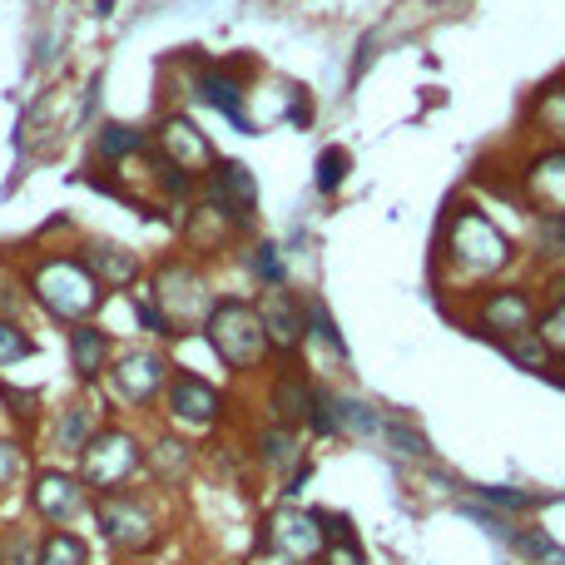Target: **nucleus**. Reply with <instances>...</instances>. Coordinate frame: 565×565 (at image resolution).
<instances>
[{
  "label": "nucleus",
  "instance_id": "nucleus-1",
  "mask_svg": "<svg viewBox=\"0 0 565 565\" xmlns=\"http://www.w3.org/2000/svg\"><path fill=\"white\" fill-rule=\"evenodd\" d=\"M521 264V244L477 204V199H451L441 209L437 248H431V282L437 292H471L491 288Z\"/></svg>",
  "mask_w": 565,
  "mask_h": 565
},
{
  "label": "nucleus",
  "instance_id": "nucleus-2",
  "mask_svg": "<svg viewBox=\"0 0 565 565\" xmlns=\"http://www.w3.org/2000/svg\"><path fill=\"white\" fill-rule=\"evenodd\" d=\"M204 338L214 348V358L224 362L228 372H254L268 362V332H264V318L248 298H218L214 312L204 318Z\"/></svg>",
  "mask_w": 565,
  "mask_h": 565
},
{
  "label": "nucleus",
  "instance_id": "nucleus-3",
  "mask_svg": "<svg viewBox=\"0 0 565 565\" xmlns=\"http://www.w3.org/2000/svg\"><path fill=\"white\" fill-rule=\"evenodd\" d=\"M536 318H541V298L531 282H491V288L467 298L471 338H487V342H497V348L521 338V332H531Z\"/></svg>",
  "mask_w": 565,
  "mask_h": 565
},
{
  "label": "nucleus",
  "instance_id": "nucleus-4",
  "mask_svg": "<svg viewBox=\"0 0 565 565\" xmlns=\"http://www.w3.org/2000/svg\"><path fill=\"white\" fill-rule=\"evenodd\" d=\"M35 298L50 318L60 322H85L89 312H99L105 302V282L89 274L79 258H50V264L35 268Z\"/></svg>",
  "mask_w": 565,
  "mask_h": 565
},
{
  "label": "nucleus",
  "instance_id": "nucleus-5",
  "mask_svg": "<svg viewBox=\"0 0 565 565\" xmlns=\"http://www.w3.org/2000/svg\"><path fill=\"white\" fill-rule=\"evenodd\" d=\"M154 308L164 312L169 332L174 338H184L189 328H204V318L214 312V292H209V278L199 274L194 264H184V258H169V264H159L154 274Z\"/></svg>",
  "mask_w": 565,
  "mask_h": 565
},
{
  "label": "nucleus",
  "instance_id": "nucleus-6",
  "mask_svg": "<svg viewBox=\"0 0 565 565\" xmlns=\"http://www.w3.org/2000/svg\"><path fill=\"white\" fill-rule=\"evenodd\" d=\"M254 551L264 556V551H274L288 565H312L328 551V531H322V511H308V507H292V501H282L274 516L258 526V541Z\"/></svg>",
  "mask_w": 565,
  "mask_h": 565
},
{
  "label": "nucleus",
  "instance_id": "nucleus-7",
  "mask_svg": "<svg viewBox=\"0 0 565 565\" xmlns=\"http://www.w3.org/2000/svg\"><path fill=\"white\" fill-rule=\"evenodd\" d=\"M145 471V447L135 441V431L125 427H99L95 441L79 451V481L95 491H125V481Z\"/></svg>",
  "mask_w": 565,
  "mask_h": 565
},
{
  "label": "nucleus",
  "instance_id": "nucleus-8",
  "mask_svg": "<svg viewBox=\"0 0 565 565\" xmlns=\"http://www.w3.org/2000/svg\"><path fill=\"white\" fill-rule=\"evenodd\" d=\"M95 516H99L105 541L119 556H145V551L159 546V521H154V511H149V501L135 497V491H109V497H99Z\"/></svg>",
  "mask_w": 565,
  "mask_h": 565
},
{
  "label": "nucleus",
  "instance_id": "nucleus-9",
  "mask_svg": "<svg viewBox=\"0 0 565 565\" xmlns=\"http://www.w3.org/2000/svg\"><path fill=\"white\" fill-rule=\"evenodd\" d=\"M521 209L526 214H565V145H536L516 164Z\"/></svg>",
  "mask_w": 565,
  "mask_h": 565
},
{
  "label": "nucleus",
  "instance_id": "nucleus-10",
  "mask_svg": "<svg viewBox=\"0 0 565 565\" xmlns=\"http://www.w3.org/2000/svg\"><path fill=\"white\" fill-rule=\"evenodd\" d=\"M258 318H264V332H268V348L278 352L282 362H292L302 348H308V302L282 282V288H264L254 298Z\"/></svg>",
  "mask_w": 565,
  "mask_h": 565
},
{
  "label": "nucleus",
  "instance_id": "nucleus-11",
  "mask_svg": "<svg viewBox=\"0 0 565 565\" xmlns=\"http://www.w3.org/2000/svg\"><path fill=\"white\" fill-rule=\"evenodd\" d=\"M159 159H169L174 169H184V174H209V169L218 164L214 145H209V135L194 125L189 115H164L159 119Z\"/></svg>",
  "mask_w": 565,
  "mask_h": 565
},
{
  "label": "nucleus",
  "instance_id": "nucleus-12",
  "mask_svg": "<svg viewBox=\"0 0 565 565\" xmlns=\"http://www.w3.org/2000/svg\"><path fill=\"white\" fill-rule=\"evenodd\" d=\"M164 402H169V417L194 431L214 427V422L224 417V392H218L214 382H204L199 372H174L164 387Z\"/></svg>",
  "mask_w": 565,
  "mask_h": 565
},
{
  "label": "nucleus",
  "instance_id": "nucleus-13",
  "mask_svg": "<svg viewBox=\"0 0 565 565\" xmlns=\"http://www.w3.org/2000/svg\"><path fill=\"white\" fill-rule=\"evenodd\" d=\"M312 407H318V382H312L298 362H282L274 372V387H268V412H274V422L302 431L312 422Z\"/></svg>",
  "mask_w": 565,
  "mask_h": 565
},
{
  "label": "nucleus",
  "instance_id": "nucleus-14",
  "mask_svg": "<svg viewBox=\"0 0 565 565\" xmlns=\"http://www.w3.org/2000/svg\"><path fill=\"white\" fill-rule=\"evenodd\" d=\"M109 377H115V392L125 407H149L169 387V362L159 352H125Z\"/></svg>",
  "mask_w": 565,
  "mask_h": 565
},
{
  "label": "nucleus",
  "instance_id": "nucleus-15",
  "mask_svg": "<svg viewBox=\"0 0 565 565\" xmlns=\"http://www.w3.org/2000/svg\"><path fill=\"white\" fill-rule=\"evenodd\" d=\"M30 507H35L40 521L65 526L70 516H79V511H85V481L70 477V471H40L35 487H30Z\"/></svg>",
  "mask_w": 565,
  "mask_h": 565
},
{
  "label": "nucleus",
  "instance_id": "nucleus-16",
  "mask_svg": "<svg viewBox=\"0 0 565 565\" xmlns=\"http://www.w3.org/2000/svg\"><path fill=\"white\" fill-rule=\"evenodd\" d=\"M521 125H526L541 145H565V70L531 89L526 109H521Z\"/></svg>",
  "mask_w": 565,
  "mask_h": 565
},
{
  "label": "nucleus",
  "instance_id": "nucleus-17",
  "mask_svg": "<svg viewBox=\"0 0 565 565\" xmlns=\"http://www.w3.org/2000/svg\"><path fill=\"white\" fill-rule=\"evenodd\" d=\"M194 95L204 99L209 109H218L224 119H234L244 135H254V119L244 115V75H238V70L204 65V70H199V79H194Z\"/></svg>",
  "mask_w": 565,
  "mask_h": 565
},
{
  "label": "nucleus",
  "instance_id": "nucleus-18",
  "mask_svg": "<svg viewBox=\"0 0 565 565\" xmlns=\"http://www.w3.org/2000/svg\"><path fill=\"white\" fill-rule=\"evenodd\" d=\"M209 189H214V204H224L234 218L254 224L258 184H254V174H248V164H238V159H218V164L209 169Z\"/></svg>",
  "mask_w": 565,
  "mask_h": 565
},
{
  "label": "nucleus",
  "instance_id": "nucleus-19",
  "mask_svg": "<svg viewBox=\"0 0 565 565\" xmlns=\"http://www.w3.org/2000/svg\"><path fill=\"white\" fill-rule=\"evenodd\" d=\"M244 218H234L224 204H199L194 214H189V224H184V238H189V248H199V254H218L224 244H234L238 234H244Z\"/></svg>",
  "mask_w": 565,
  "mask_h": 565
},
{
  "label": "nucleus",
  "instance_id": "nucleus-20",
  "mask_svg": "<svg viewBox=\"0 0 565 565\" xmlns=\"http://www.w3.org/2000/svg\"><path fill=\"white\" fill-rule=\"evenodd\" d=\"M254 461H258V471H268V477H292V471L308 461L302 457V437L292 427L268 422V427L254 437Z\"/></svg>",
  "mask_w": 565,
  "mask_h": 565
},
{
  "label": "nucleus",
  "instance_id": "nucleus-21",
  "mask_svg": "<svg viewBox=\"0 0 565 565\" xmlns=\"http://www.w3.org/2000/svg\"><path fill=\"white\" fill-rule=\"evenodd\" d=\"M85 268L105 282V288H135L139 282V254H129V248H119V244H89Z\"/></svg>",
  "mask_w": 565,
  "mask_h": 565
},
{
  "label": "nucleus",
  "instance_id": "nucleus-22",
  "mask_svg": "<svg viewBox=\"0 0 565 565\" xmlns=\"http://www.w3.org/2000/svg\"><path fill=\"white\" fill-rule=\"evenodd\" d=\"M70 367H75L79 382H95L109 367V332H99L95 322L70 328Z\"/></svg>",
  "mask_w": 565,
  "mask_h": 565
},
{
  "label": "nucleus",
  "instance_id": "nucleus-23",
  "mask_svg": "<svg viewBox=\"0 0 565 565\" xmlns=\"http://www.w3.org/2000/svg\"><path fill=\"white\" fill-rule=\"evenodd\" d=\"M145 467L154 471V481H164V487H174V481H184L189 471H194V447L179 437H159L154 447L145 451Z\"/></svg>",
  "mask_w": 565,
  "mask_h": 565
},
{
  "label": "nucleus",
  "instance_id": "nucleus-24",
  "mask_svg": "<svg viewBox=\"0 0 565 565\" xmlns=\"http://www.w3.org/2000/svg\"><path fill=\"white\" fill-rule=\"evenodd\" d=\"M95 431H99V407L95 402H75V407H65L55 422V447L79 457V451L95 441Z\"/></svg>",
  "mask_w": 565,
  "mask_h": 565
},
{
  "label": "nucleus",
  "instance_id": "nucleus-25",
  "mask_svg": "<svg viewBox=\"0 0 565 565\" xmlns=\"http://www.w3.org/2000/svg\"><path fill=\"white\" fill-rule=\"evenodd\" d=\"M501 352H507V362H516L521 372H531V377H556L561 372L556 352L546 348V338H541L536 328L521 332V338H511V342H501Z\"/></svg>",
  "mask_w": 565,
  "mask_h": 565
},
{
  "label": "nucleus",
  "instance_id": "nucleus-26",
  "mask_svg": "<svg viewBox=\"0 0 565 565\" xmlns=\"http://www.w3.org/2000/svg\"><path fill=\"white\" fill-rule=\"evenodd\" d=\"M536 332L546 338V348L556 352V362H565V278H551V298L541 302Z\"/></svg>",
  "mask_w": 565,
  "mask_h": 565
},
{
  "label": "nucleus",
  "instance_id": "nucleus-27",
  "mask_svg": "<svg viewBox=\"0 0 565 565\" xmlns=\"http://www.w3.org/2000/svg\"><path fill=\"white\" fill-rule=\"evenodd\" d=\"M145 149H149V135L135 125H105L95 135V154L109 159V164H119V159H129V154H145Z\"/></svg>",
  "mask_w": 565,
  "mask_h": 565
},
{
  "label": "nucleus",
  "instance_id": "nucleus-28",
  "mask_svg": "<svg viewBox=\"0 0 565 565\" xmlns=\"http://www.w3.org/2000/svg\"><path fill=\"white\" fill-rule=\"evenodd\" d=\"M531 254L541 264H561L565 258V214H531Z\"/></svg>",
  "mask_w": 565,
  "mask_h": 565
},
{
  "label": "nucleus",
  "instance_id": "nucleus-29",
  "mask_svg": "<svg viewBox=\"0 0 565 565\" xmlns=\"http://www.w3.org/2000/svg\"><path fill=\"white\" fill-rule=\"evenodd\" d=\"M477 501L491 507L497 516H507V521L531 516V511L541 507V497H531V491H521V487H477Z\"/></svg>",
  "mask_w": 565,
  "mask_h": 565
},
{
  "label": "nucleus",
  "instance_id": "nucleus-30",
  "mask_svg": "<svg viewBox=\"0 0 565 565\" xmlns=\"http://www.w3.org/2000/svg\"><path fill=\"white\" fill-rule=\"evenodd\" d=\"M377 441H387V447L402 451V457H417V461L431 457V441L422 437V431L412 427L407 417H397V412H387V422H382V437H377Z\"/></svg>",
  "mask_w": 565,
  "mask_h": 565
},
{
  "label": "nucleus",
  "instance_id": "nucleus-31",
  "mask_svg": "<svg viewBox=\"0 0 565 565\" xmlns=\"http://www.w3.org/2000/svg\"><path fill=\"white\" fill-rule=\"evenodd\" d=\"M40 565H89V541L75 531H50L40 541Z\"/></svg>",
  "mask_w": 565,
  "mask_h": 565
},
{
  "label": "nucleus",
  "instance_id": "nucleus-32",
  "mask_svg": "<svg viewBox=\"0 0 565 565\" xmlns=\"http://www.w3.org/2000/svg\"><path fill=\"white\" fill-rule=\"evenodd\" d=\"M308 342H322L338 362H348V342H342L338 322H332V312L322 298H308Z\"/></svg>",
  "mask_w": 565,
  "mask_h": 565
},
{
  "label": "nucleus",
  "instance_id": "nucleus-33",
  "mask_svg": "<svg viewBox=\"0 0 565 565\" xmlns=\"http://www.w3.org/2000/svg\"><path fill=\"white\" fill-rule=\"evenodd\" d=\"M507 546L516 551L521 561H536V565H546V561H565V551L546 536V531H536V526H516V536H511Z\"/></svg>",
  "mask_w": 565,
  "mask_h": 565
},
{
  "label": "nucleus",
  "instance_id": "nucleus-34",
  "mask_svg": "<svg viewBox=\"0 0 565 565\" xmlns=\"http://www.w3.org/2000/svg\"><path fill=\"white\" fill-rule=\"evenodd\" d=\"M348 174H352V154L342 145H328L318 154V194H338L342 184H348Z\"/></svg>",
  "mask_w": 565,
  "mask_h": 565
},
{
  "label": "nucleus",
  "instance_id": "nucleus-35",
  "mask_svg": "<svg viewBox=\"0 0 565 565\" xmlns=\"http://www.w3.org/2000/svg\"><path fill=\"white\" fill-rule=\"evenodd\" d=\"M248 274L264 282V288H282V282H288V268H282V248H278V244H254V254H248Z\"/></svg>",
  "mask_w": 565,
  "mask_h": 565
},
{
  "label": "nucleus",
  "instance_id": "nucleus-36",
  "mask_svg": "<svg viewBox=\"0 0 565 565\" xmlns=\"http://www.w3.org/2000/svg\"><path fill=\"white\" fill-rule=\"evenodd\" d=\"M0 565H40V541L25 526H10L0 536Z\"/></svg>",
  "mask_w": 565,
  "mask_h": 565
},
{
  "label": "nucleus",
  "instance_id": "nucleus-37",
  "mask_svg": "<svg viewBox=\"0 0 565 565\" xmlns=\"http://www.w3.org/2000/svg\"><path fill=\"white\" fill-rule=\"evenodd\" d=\"M30 352H35V342H30V332L20 328V322L0 318V367H6V362L30 358Z\"/></svg>",
  "mask_w": 565,
  "mask_h": 565
},
{
  "label": "nucleus",
  "instance_id": "nucleus-38",
  "mask_svg": "<svg viewBox=\"0 0 565 565\" xmlns=\"http://www.w3.org/2000/svg\"><path fill=\"white\" fill-rule=\"evenodd\" d=\"M318 565H367V551H362L358 536H342V541H328V551L318 556Z\"/></svg>",
  "mask_w": 565,
  "mask_h": 565
},
{
  "label": "nucleus",
  "instance_id": "nucleus-39",
  "mask_svg": "<svg viewBox=\"0 0 565 565\" xmlns=\"http://www.w3.org/2000/svg\"><path fill=\"white\" fill-rule=\"evenodd\" d=\"M20 471H25V451H20V441L0 437V491H10L20 481Z\"/></svg>",
  "mask_w": 565,
  "mask_h": 565
},
{
  "label": "nucleus",
  "instance_id": "nucleus-40",
  "mask_svg": "<svg viewBox=\"0 0 565 565\" xmlns=\"http://www.w3.org/2000/svg\"><path fill=\"white\" fill-rule=\"evenodd\" d=\"M288 125H298V129L312 125V99L302 85H288Z\"/></svg>",
  "mask_w": 565,
  "mask_h": 565
},
{
  "label": "nucleus",
  "instance_id": "nucleus-41",
  "mask_svg": "<svg viewBox=\"0 0 565 565\" xmlns=\"http://www.w3.org/2000/svg\"><path fill=\"white\" fill-rule=\"evenodd\" d=\"M556 382H561V387H565V362H561V372H556Z\"/></svg>",
  "mask_w": 565,
  "mask_h": 565
},
{
  "label": "nucleus",
  "instance_id": "nucleus-42",
  "mask_svg": "<svg viewBox=\"0 0 565 565\" xmlns=\"http://www.w3.org/2000/svg\"><path fill=\"white\" fill-rule=\"evenodd\" d=\"M282 565H288V561H282Z\"/></svg>",
  "mask_w": 565,
  "mask_h": 565
}]
</instances>
